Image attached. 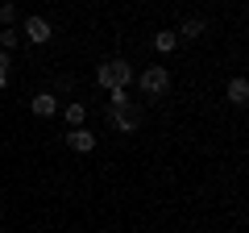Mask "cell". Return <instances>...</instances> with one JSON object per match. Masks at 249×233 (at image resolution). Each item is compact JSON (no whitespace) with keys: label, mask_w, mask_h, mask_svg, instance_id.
I'll return each mask as SVG.
<instances>
[{"label":"cell","mask_w":249,"mask_h":233,"mask_svg":"<svg viewBox=\"0 0 249 233\" xmlns=\"http://www.w3.org/2000/svg\"><path fill=\"white\" fill-rule=\"evenodd\" d=\"M62 116H67V125H71V129H79V125H83V116H88V108H83L79 100H75V104H67V108H62Z\"/></svg>","instance_id":"8fae6325"},{"label":"cell","mask_w":249,"mask_h":233,"mask_svg":"<svg viewBox=\"0 0 249 233\" xmlns=\"http://www.w3.org/2000/svg\"><path fill=\"white\" fill-rule=\"evenodd\" d=\"M13 17H17V4L4 0V4H0V25H13Z\"/></svg>","instance_id":"4fadbf2b"},{"label":"cell","mask_w":249,"mask_h":233,"mask_svg":"<svg viewBox=\"0 0 249 233\" xmlns=\"http://www.w3.org/2000/svg\"><path fill=\"white\" fill-rule=\"evenodd\" d=\"M9 50H0V88H9Z\"/></svg>","instance_id":"5bb4252c"},{"label":"cell","mask_w":249,"mask_h":233,"mask_svg":"<svg viewBox=\"0 0 249 233\" xmlns=\"http://www.w3.org/2000/svg\"><path fill=\"white\" fill-rule=\"evenodd\" d=\"M237 4H241V0H237Z\"/></svg>","instance_id":"2e32d148"},{"label":"cell","mask_w":249,"mask_h":233,"mask_svg":"<svg viewBox=\"0 0 249 233\" xmlns=\"http://www.w3.org/2000/svg\"><path fill=\"white\" fill-rule=\"evenodd\" d=\"M108 108H112V113H129V108H137V104L129 100L124 88H112V92H108Z\"/></svg>","instance_id":"30bf717a"},{"label":"cell","mask_w":249,"mask_h":233,"mask_svg":"<svg viewBox=\"0 0 249 233\" xmlns=\"http://www.w3.org/2000/svg\"><path fill=\"white\" fill-rule=\"evenodd\" d=\"M204 29H208V21H204V17H187L183 25L175 29V34H178V38H187V42H196V38H204Z\"/></svg>","instance_id":"ba28073f"},{"label":"cell","mask_w":249,"mask_h":233,"mask_svg":"<svg viewBox=\"0 0 249 233\" xmlns=\"http://www.w3.org/2000/svg\"><path fill=\"white\" fill-rule=\"evenodd\" d=\"M0 221H4V204H0Z\"/></svg>","instance_id":"9a60e30c"},{"label":"cell","mask_w":249,"mask_h":233,"mask_svg":"<svg viewBox=\"0 0 249 233\" xmlns=\"http://www.w3.org/2000/svg\"><path fill=\"white\" fill-rule=\"evenodd\" d=\"M21 38H25V42H34V46H46V42L54 38V29H50V21H46V17H25Z\"/></svg>","instance_id":"3957f363"},{"label":"cell","mask_w":249,"mask_h":233,"mask_svg":"<svg viewBox=\"0 0 249 233\" xmlns=\"http://www.w3.org/2000/svg\"><path fill=\"white\" fill-rule=\"evenodd\" d=\"M224 96H229V104H245V100H249V79H245V75H237V79H229V88H224Z\"/></svg>","instance_id":"52a82bcc"},{"label":"cell","mask_w":249,"mask_h":233,"mask_svg":"<svg viewBox=\"0 0 249 233\" xmlns=\"http://www.w3.org/2000/svg\"><path fill=\"white\" fill-rule=\"evenodd\" d=\"M29 108H34V116H54L58 113V96H54V92H37V96L29 100Z\"/></svg>","instance_id":"8992f818"},{"label":"cell","mask_w":249,"mask_h":233,"mask_svg":"<svg viewBox=\"0 0 249 233\" xmlns=\"http://www.w3.org/2000/svg\"><path fill=\"white\" fill-rule=\"evenodd\" d=\"M133 79H137V71L124 63V58H108V63L96 67V83H100L104 92H112V88H129Z\"/></svg>","instance_id":"6da1fadb"},{"label":"cell","mask_w":249,"mask_h":233,"mask_svg":"<svg viewBox=\"0 0 249 233\" xmlns=\"http://www.w3.org/2000/svg\"><path fill=\"white\" fill-rule=\"evenodd\" d=\"M67 146H71V150H79V154H91L96 150V134H91V129H71V134H67Z\"/></svg>","instance_id":"5b68a950"},{"label":"cell","mask_w":249,"mask_h":233,"mask_svg":"<svg viewBox=\"0 0 249 233\" xmlns=\"http://www.w3.org/2000/svg\"><path fill=\"white\" fill-rule=\"evenodd\" d=\"M137 83H142V92H145V96H166V92H170V71H166V67H145V71L142 75H137Z\"/></svg>","instance_id":"7a4b0ae2"},{"label":"cell","mask_w":249,"mask_h":233,"mask_svg":"<svg viewBox=\"0 0 249 233\" xmlns=\"http://www.w3.org/2000/svg\"><path fill=\"white\" fill-rule=\"evenodd\" d=\"M175 46H178L175 29H158V34H154V50H158V54H175Z\"/></svg>","instance_id":"9c48e42d"},{"label":"cell","mask_w":249,"mask_h":233,"mask_svg":"<svg viewBox=\"0 0 249 233\" xmlns=\"http://www.w3.org/2000/svg\"><path fill=\"white\" fill-rule=\"evenodd\" d=\"M17 46H21V29L4 25V29H0V50H17Z\"/></svg>","instance_id":"7c38bea8"},{"label":"cell","mask_w":249,"mask_h":233,"mask_svg":"<svg viewBox=\"0 0 249 233\" xmlns=\"http://www.w3.org/2000/svg\"><path fill=\"white\" fill-rule=\"evenodd\" d=\"M108 125H112L116 134H137L142 113H137V108H129V113H112V108H108Z\"/></svg>","instance_id":"277c9868"}]
</instances>
